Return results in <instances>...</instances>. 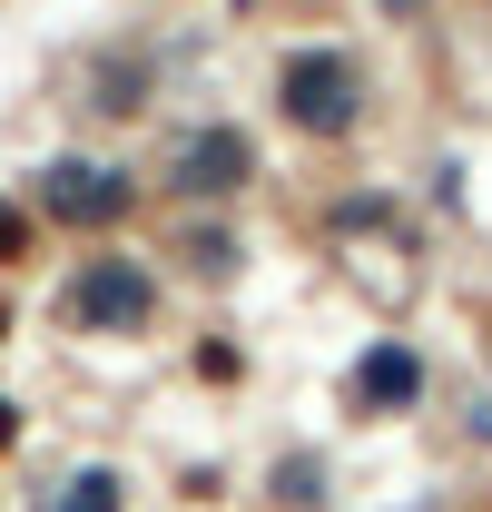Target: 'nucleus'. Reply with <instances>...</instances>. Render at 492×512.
Returning <instances> with one entry per match:
<instances>
[{"instance_id": "obj_2", "label": "nucleus", "mask_w": 492, "mask_h": 512, "mask_svg": "<svg viewBox=\"0 0 492 512\" xmlns=\"http://www.w3.org/2000/svg\"><path fill=\"white\" fill-rule=\"evenodd\" d=\"M60 316L89 325V335H138V325H158V276L138 256H89L60 286Z\"/></svg>"}, {"instance_id": "obj_4", "label": "nucleus", "mask_w": 492, "mask_h": 512, "mask_svg": "<svg viewBox=\"0 0 492 512\" xmlns=\"http://www.w3.org/2000/svg\"><path fill=\"white\" fill-rule=\"evenodd\" d=\"M345 414L355 424H404V414H424V394H433V375H424V355L404 345V335H374L365 355L345 365Z\"/></svg>"}, {"instance_id": "obj_3", "label": "nucleus", "mask_w": 492, "mask_h": 512, "mask_svg": "<svg viewBox=\"0 0 492 512\" xmlns=\"http://www.w3.org/2000/svg\"><path fill=\"white\" fill-rule=\"evenodd\" d=\"M128 207H138V178L109 168V158H50V168H40V217H50V227L109 237V227H128Z\"/></svg>"}, {"instance_id": "obj_5", "label": "nucleus", "mask_w": 492, "mask_h": 512, "mask_svg": "<svg viewBox=\"0 0 492 512\" xmlns=\"http://www.w3.org/2000/svg\"><path fill=\"white\" fill-rule=\"evenodd\" d=\"M246 178H256V148H246L237 128H187L178 158H168V188H178L187 207H227Z\"/></svg>"}, {"instance_id": "obj_7", "label": "nucleus", "mask_w": 492, "mask_h": 512, "mask_svg": "<svg viewBox=\"0 0 492 512\" xmlns=\"http://www.w3.org/2000/svg\"><path fill=\"white\" fill-rule=\"evenodd\" d=\"M266 493H276V503L286 512H325V453H276V463H266Z\"/></svg>"}, {"instance_id": "obj_6", "label": "nucleus", "mask_w": 492, "mask_h": 512, "mask_svg": "<svg viewBox=\"0 0 492 512\" xmlns=\"http://www.w3.org/2000/svg\"><path fill=\"white\" fill-rule=\"evenodd\" d=\"M40 512H128V473L119 463H69L60 483L40 493Z\"/></svg>"}, {"instance_id": "obj_8", "label": "nucleus", "mask_w": 492, "mask_h": 512, "mask_svg": "<svg viewBox=\"0 0 492 512\" xmlns=\"http://www.w3.org/2000/svg\"><path fill=\"white\" fill-rule=\"evenodd\" d=\"M187 365H197V384H217V394H227V384H237V345H227V335H217V345H197V355H187Z\"/></svg>"}, {"instance_id": "obj_1", "label": "nucleus", "mask_w": 492, "mask_h": 512, "mask_svg": "<svg viewBox=\"0 0 492 512\" xmlns=\"http://www.w3.org/2000/svg\"><path fill=\"white\" fill-rule=\"evenodd\" d=\"M276 109L296 138H345V128L365 119V69L345 60V50H296V60L276 69Z\"/></svg>"}, {"instance_id": "obj_9", "label": "nucleus", "mask_w": 492, "mask_h": 512, "mask_svg": "<svg viewBox=\"0 0 492 512\" xmlns=\"http://www.w3.org/2000/svg\"><path fill=\"white\" fill-rule=\"evenodd\" d=\"M20 256H30V217H20V207H0V266H20Z\"/></svg>"}, {"instance_id": "obj_10", "label": "nucleus", "mask_w": 492, "mask_h": 512, "mask_svg": "<svg viewBox=\"0 0 492 512\" xmlns=\"http://www.w3.org/2000/svg\"><path fill=\"white\" fill-rule=\"evenodd\" d=\"M384 10H424V0H384Z\"/></svg>"}, {"instance_id": "obj_11", "label": "nucleus", "mask_w": 492, "mask_h": 512, "mask_svg": "<svg viewBox=\"0 0 492 512\" xmlns=\"http://www.w3.org/2000/svg\"><path fill=\"white\" fill-rule=\"evenodd\" d=\"M0 335H10V306H0Z\"/></svg>"}]
</instances>
